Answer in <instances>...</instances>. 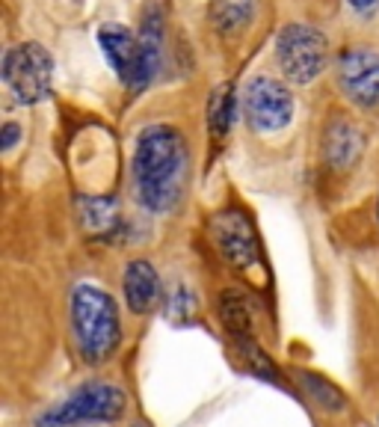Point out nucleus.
I'll list each match as a JSON object with an SVG mask.
<instances>
[{"mask_svg": "<svg viewBox=\"0 0 379 427\" xmlns=\"http://www.w3.org/2000/svg\"><path fill=\"white\" fill-rule=\"evenodd\" d=\"M130 175H134V193L145 211L152 214L175 211L190 175L184 137L169 125L142 128L134 145Z\"/></svg>", "mask_w": 379, "mask_h": 427, "instance_id": "1", "label": "nucleus"}, {"mask_svg": "<svg viewBox=\"0 0 379 427\" xmlns=\"http://www.w3.org/2000/svg\"><path fill=\"white\" fill-rule=\"evenodd\" d=\"M72 336L86 365H101L122 344L119 306L101 285L77 282L72 291Z\"/></svg>", "mask_w": 379, "mask_h": 427, "instance_id": "2", "label": "nucleus"}, {"mask_svg": "<svg viewBox=\"0 0 379 427\" xmlns=\"http://www.w3.org/2000/svg\"><path fill=\"white\" fill-rule=\"evenodd\" d=\"M128 409L125 389L107 380H89L69 392L62 401L47 406L33 421V427H80V424H110L119 421Z\"/></svg>", "mask_w": 379, "mask_h": 427, "instance_id": "3", "label": "nucleus"}, {"mask_svg": "<svg viewBox=\"0 0 379 427\" xmlns=\"http://www.w3.org/2000/svg\"><path fill=\"white\" fill-rule=\"evenodd\" d=\"M4 80L21 104H36L51 95L54 60L42 45L27 42L4 54Z\"/></svg>", "mask_w": 379, "mask_h": 427, "instance_id": "4", "label": "nucleus"}, {"mask_svg": "<svg viewBox=\"0 0 379 427\" xmlns=\"http://www.w3.org/2000/svg\"><path fill=\"white\" fill-rule=\"evenodd\" d=\"M276 57L288 80H293V84H311L326 69L329 45L320 30L308 24H290L278 33Z\"/></svg>", "mask_w": 379, "mask_h": 427, "instance_id": "5", "label": "nucleus"}, {"mask_svg": "<svg viewBox=\"0 0 379 427\" xmlns=\"http://www.w3.org/2000/svg\"><path fill=\"white\" fill-rule=\"evenodd\" d=\"M243 113L252 131L273 134L293 119V95L273 77H252L243 89Z\"/></svg>", "mask_w": 379, "mask_h": 427, "instance_id": "6", "label": "nucleus"}, {"mask_svg": "<svg viewBox=\"0 0 379 427\" xmlns=\"http://www.w3.org/2000/svg\"><path fill=\"white\" fill-rule=\"evenodd\" d=\"M213 232V243L220 246L222 258L237 270H252L261 261V250H258V235L252 220L246 217L240 208H225L220 211L210 223Z\"/></svg>", "mask_w": 379, "mask_h": 427, "instance_id": "7", "label": "nucleus"}, {"mask_svg": "<svg viewBox=\"0 0 379 427\" xmlns=\"http://www.w3.org/2000/svg\"><path fill=\"white\" fill-rule=\"evenodd\" d=\"M98 42H101V51L107 57V62L116 72L130 89H142L154 74L148 72L145 65V54H142V42L122 24H104L98 30Z\"/></svg>", "mask_w": 379, "mask_h": 427, "instance_id": "8", "label": "nucleus"}, {"mask_svg": "<svg viewBox=\"0 0 379 427\" xmlns=\"http://www.w3.org/2000/svg\"><path fill=\"white\" fill-rule=\"evenodd\" d=\"M338 84L341 92L356 107H376L379 104V54L370 48H347L338 60Z\"/></svg>", "mask_w": 379, "mask_h": 427, "instance_id": "9", "label": "nucleus"}, {"mask_svg": "<svg viewBox=\"0 0 379 427\" xmlns=\"http://www.w3.org/2000/svg\"><path fill=\"white\" fill-rule=\"evenodd\" d=\"M122 291H125V303L134 315H148L152 309H157L163 297V282L160 273L148 258H134L128 261L125 276H122Z\"/></svg>", "mask_w": 379, "mask_h": 427, "instance_id": "10", "label": "nucleus"}, {"mask_svg": "<svg viewBox=\"0 0 379 427\" xmlns=\"http://www.w3.org/2000/svg\"><path fill=\"white\" fill-rule=\"evenodd\" d=\"M361 149H365V137L361 131L347 122V119H335L326 128L323 137V160L329 170L335 172H347L356 167V160L361 157Z\"/></svg>", "mask_w": 379, "mask_h": 427, "instance_id": "11", "label": "nucleus"}, {"mask_svg": "<svg viewBox=\"0 0 379 427\" xmlns=\"http://www.w3.org/2000/svg\"><path fill=\"white\" fill-rule=\"evenodd\" d=\"M252 309H255L252 300L237 288H228L220 294V318L225 323V330L240 341V348L252 344V318H255Z\"/></svg>", "mask_w": 379, "mask_h": 427, "instance_id": "12", "label": "nucleus"}, {"mask_svg": "<svg viewBox=\"0 0 379 427\" xmlns=\"http://www.w3.org/2000/svg\"><path fill=\"white\" fill-rule=\"evenodd\" d=\"M80 220L95 238H107L119 226V202L113 196H80Z\"/></svg>", "mask_w": 379, "mask_h": 427, "instance_id": "13", "label": "nucleus"}, {"mask_svg": "<svg viewBox=\"0 0 379 427\" xmlns=\"http://www.w3.org/2000/svg\"><path fill=\"white\" fill-rule=\"evenodd\" d=\"M293 377H296V383L305 389L308 401L315 406H320L323 413H341V409H347V398H344L329 380H323V377L308 374V371H296Z\"/></svg>", "mask_w": 379, "mask_h": 427, "instance_id": "14", "label": "nucleus"}, {"mask_svg": "<svg viewBox=\"0 0 379 427\" xmlns=\"http://www.w3.org/2000/svg\"><path fill=\"white\" fill-rule=\"evenodd\" d=\"M252 12H255V0H213L210 21L217 24L220 33L232 36V33L243 30L252 21Z\"/></svg>", "mask_w": 379, "mask_h": 427, "instance_id": "15", "label": "nucleus"}, {"mask_svg": "<svg viewBox=\"0 0 379 427\" xmlns=\"http://www.w3.org/2000/svg\"><path fill=\"white\" fill-rule=\"evenodd\" d=\"M234 122V95L232 87H220L210 98V107H208V125H210V137L222 140L225 131L232 128Z\"/></svg>", "mask_w": 379, "mask_h": 427, "instance_id": "16", "label": "nucleus"}, {"mask_svg": "<svg viewBox=\"0 0 379 427\" xmlns=\"http://www.w3.org/2000/svg\"><path fill=\"white\" fill-rule=\"evenodd\" d=\"M18 137H21V128L18 125H12V122H6L4 128H0V143H4V152H9L15 143H18Z\"/></svg>", "mask_w": 379, "mask_h": 427, "instance_id": "17", "label": "nucleus"}, {"mask_svg": "<svg viewBox=\"0 0 379 427\" xmlns=\"http://www.w3.org/2000/svg\"><path fill=\"white\" fill-rule=\"evenodd\" d=\"M376 4H379V0H350V6H353L356 12H361V15L373 12V9H376Z\"/></svg>", "mask_w": 379, "mask_h": 427, "instance_id": "18", "label": "nucleus"}, {"mask_svg": "<svg viewBox=\"0 0 379 427\" xmlns=\"http://www.w3.org/2000/svg\"><path fill=\"white\" fill-rule=\"evenodd\" d=\"M376 223H379V196H376Z\"/></svg>", "mask_w": 379, "mask_h": 427, "instance_id": "19", "label": "nucleus"}, {"mask_svg": "<svg viewBox=\"0 0 379 427\" xmlns=\"http://www.w3.org/2000/svg\"><path fill=\"white\" fill-rule=\"evenodd\" d=\"M134 427H148V424H142V421H137V424H134Z\"/></svg>", "mask_w": 379, "mask_h": 427, "instance_id": "20", "label": "nucleus"}]
</instances>
